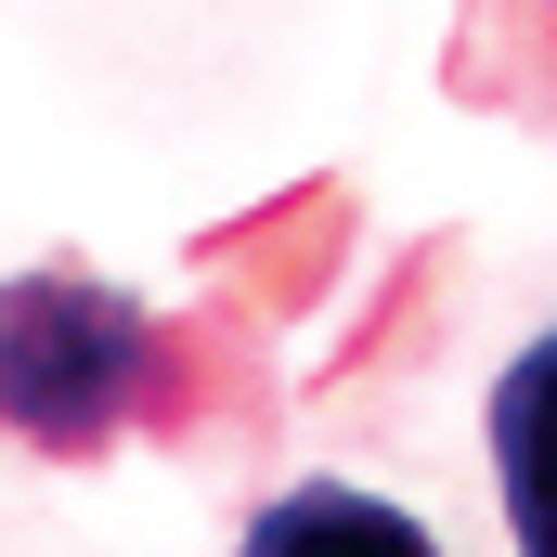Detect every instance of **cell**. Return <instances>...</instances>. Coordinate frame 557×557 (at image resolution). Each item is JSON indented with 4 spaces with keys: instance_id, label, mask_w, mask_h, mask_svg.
I'll use <instances>...</instances> for the list:
<instances>
[{
    "instance_id": "cell-3",
    "label": "cell",
    "mask_w": 557,
    "mask_h": 557,
    "mask_svg": "<svg viewBox=\"0 0 557 557\" xmlns=\"http://www.w3.org/2000/svg\"><path fill=\"white\" fill-rule=\"evenodd\" d=\"M234 557H441L389 506V493H350V480H298V493H273L260 519H247V545Z\"/></svg>"
},
{
    "instance_id": "cell-2",
    "label": "cell",
    "mask_w": 557,
    "mask_h": 557,
    "mask_svg": "<svg viewBox=\"0 0 557 557\" xmlns=\"http://www.w3.org/2000/svg\"><path fill=\"white\" fill-rule=\"evenodd\" d=\"M493 493H506V545L557 557V324L493 376Z\"/></svg>"
},
{
    "instance_id": "cell-1",
    "label": "cell",
    "mask_w": 557,
    "mask_h": 557,
    "mask_svg": "<svg viewBox=\"0 0 557 557\" xmlns=\"http://www.w3.org/2000/svg\"><path fill=\"white\" fill-rule=\"evenodd\" d=\"M156 376V324L78 273H39L0 298V416L52 454H91Z\"/></svg>"
}]
</instances>
